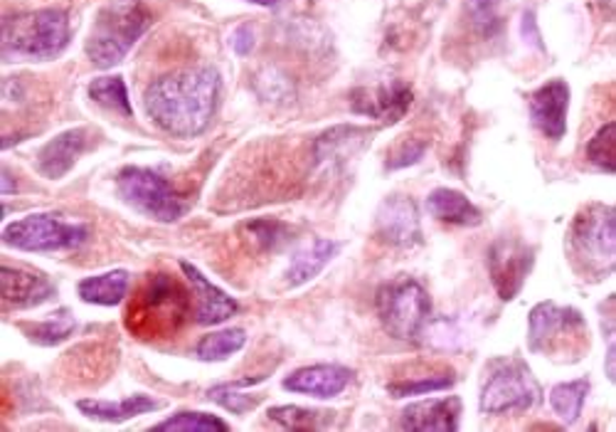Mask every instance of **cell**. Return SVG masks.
I'll list each match as a JSON object with an SVG mask.
<instances>
[{
	"label": "cell",
	"instance_id": "1",
	"mask_svg": "<svg viewBox=\"0 0 616 432\" xmlns=\"http://www.w3.org/2000/svg\"><path fill=\"white\" fill-rule=\"evenodd\" d=\"M217 101H220V75L213 67H193L151 82L143 107L165 133L193 139L210 127Z\"/></svg>",
	"mask_w": 616,
	"mask_h": 432
},
{
	"label": "cell",
	"instance_id": "2",
	"mask_svg": "<svg viewBox=\"0 0 616 432\" xmlns=\"http://www.w3.org/2000/svg\"><path fill=\"white\" fill-rule=\"evenodd\" d=\"M69 45V18L60 8L30 10L3 20L0 57L6 62L55 60Z\"/></svg>",
	"mask_w": 616,
	"mask_h": 432
},
{
	"label": "cell",
	"instance_id": "3",
	"mask_svg": "<svg viewBox=\"0 0 616 432\" xmlns=\"http://www.w3.org/2000/svg\"><path fill=\"white\" fill-rule=\"evenodd\" d=\"M193 296L171 274H151L129 306L127 326L139 338H169L181 332Z\"/></svg>",
	"mask_w": 616,
	"mask_h": 432
},
{
	"label": "cell",
	"instance_id": "4",
	"mask_svg": "<svg viewBox=\"0 0 616 432\" xmlns=\"http://www.w3.org/2000/svg\"><path fill=\"white\" fill-rule=\"evenodd\" d=\"M149 25L151 15L141 0H109L99 10L87 37V57L91 65L99 69L117 67Z\"/></svg>",
	"mask_w": 616,
	"mask_h": 432
},
{
	"label": "cell",
	"instance_id": "5",
	"mask_svg": "<svg viewBox=\"0 0 616 432\" xmlns=\"http://www.w3.org/2000/svg\"><path fill=\"white\" fill-rule=\"evenodd\" d=\"M570 245L580 270L602 280L616 264V213L612 205L592 203L577 213L570 228Z\"/></svg>",
	"mask_w": 616,
	"mask_h": 432
},
{
	"label": "cell",
	"instance_id": "6",
	"mask_svg": "<svg viewBox=\"0 0 616 432\" xmlns=\"http://www.w3.org/2000/svg\"><path fill=\"white\" fill-rule=\"evenodd\" d=\"M528 346L532 354L548 358L570 356L574 361L587 346V322L577 309L542 302L530 312Z\"/></svg>",
	"mask_w": 616,
	"mask_h": 432
},
{
	"label": "cell",
	"instance_id": "7",
	"mask_svg": "<svg viewBox=\"0 0 616 432\" xmlns=\"http://www.w3.org/2000/svg\"><path fill=\"white\" fill-rule=\"evenodd\" d=\"M542 390L532 370L520 358H496L488 366L482 388V410L486 415L523 413L540 406Z\"/></svg>",
	"mask_w": 616,
	"mask_h": 432
},
{
	"label": "cell",
	"instance_id": "8",
	"mask_svg": "<svg viewBox=\"0 0 616 432\" xmlns=\"http://www.w3.org/2000/svg\"><path fill=\"white\" fill-rule=\"evenodd\" d=\"M375 304H378V314L385 332L392 338H400V342L410 344L422 336L432 314L430 294L424 292L420 282L410 280V277L382 284L378 290V296H375Z\"/></svg>",
	"mask_w": 616,
	"mask_h": 432
},
{
	"label": "cell",
	"instance_id": "9",
	"mask_svg": "<svg viewBox=\"0 0 616 432\" xmlns=\"http://www.w3.org/2000/svg\"><path fill=\"white\" fill-rule=\"evenodd\" d=\"M0 238L8 247L23 252H57L77 250L87 242L89 228L85 223H67L57 215L33 213L25 218L8 223Z\"/></svg>",
	"mask_w": 616,
	"mask_h": 432
},
{
	"label": "cell",
	"instance_id": "10",
	"mask_svg": "<svg viewBox=\"0 0 616 432\" xmlns=\"http://www.w3.org/2000/svg\"><path fill=\"white\" fill-rule=\"evenodd\" d=\"M119 195L133 210L159 223H175L185 213V203L169 179L141 166H127L117 179Z\"/></svg>",
	"mask_w": 616,
	"mask_h": 432
},
{
	"label": "cell",
	"instance_id": "11",
	"mask_svg": "<svg viewBox=\"0 0 616 432\" xmlns=\"http://www.w3.org/2000/svg\"><path fill=\"white\" fill-rule=\"evenodd\" d=\"M486 264L494 290L498 292L500 300L510 302L523 290L528 274L532 272L536 250L518 238H500L488 247Z\"/></svg>",
	"mask_w": 616,
	"mask_h": 432
},
{
	"label": "cell",
	"instance_id": "12",
	"mask_svg": "<svg viewBox=\"0 0 616 432\" xmlns=\"http://www.w3.org/2000/svg\"><path fill=\"white\" fill-rule=\"evenodd\" d=\"M378 238L392 247H412L422 242V223L420 208L407 195H390L378 208L375 218Z\"/></svg>",
	"mask_w": 616,
	"mask_h": 432
},
{
	"label": "cell",
	"instance_id": "13",
	"mask_svg": "<svg viewBox=\"0 0 616 432\" xmlns=\"http://www.w3.org/2000/svg\"><path fill=\"white\" fill-rule=\"evenodd\" d=\"M412 99L414 95L407 82L390 79V82H382L378 87H363L355 91L350 107L355 115L392 123V121H400L407 115Z\"/></svg>",
	"mask_w": 616,
	"mask_h": 432
},
{
	"label": "cell",
	"instance_id": "14",
	"mask_svg": "<svg viewBox=\"0 0 616 432\" xmlns=\"http://www.w3.org/2000/svg\"><path fill=\"white\" fill-rule=\"evenodd\" d=\"M570 87L565 79H550L530 97V119L536 129L552 141H560L568 131Z\"/></svg>",
	"mask_w": 616,
	"mask_h": 432
},
{
	"label": "cell",
	"instance_id": "15",
	"mask_svg": "<svg viewBox=\"0 0 616 432\" xmlns=\"http://www.w3.org/2000/svg\"><path fill=\"white\" fill-rule=\"evenodd\" d=\"M181 270L185 280L193 287V302H195V322L203 326L223 324L227 318H233L239 312V304L223 292L220 287H215L207 277L193 267L191 262H181Z\"/></svg>",
	"mask_w": 616,
	"mask_h": 432
},
{
	"label": "cell",
	"instance_id": "16",
	"mask_svg": "<svg viewBox=\"0 0 616 432\" xmlns=\"http://www.w3.org/2000/svg\"><path fill=\"white\" fill-rule=\"evenodd\" d=\"M350 380H353L350 368L321 364V366H306L294 370V374L284 378V388L291 390V393H301V396L336 398L350 386Z\"/></svg>",
	"mask_w": 616,
	"mask_h": 432
},
{
	"label": "cell",
	"instance_id": "17",
	"mask_svg": "<svg viewBox=\"0 0 616 432\" xmlns=\"http://www.w3.org/2000/svg\"><path fill=\"white\" fill-rule=\"evenodd\" d=\"M87 149V131L69 129L50 139L37 153V171L50 181L65 179Z\"/></svg>",
	"mask_w": 616,
	"mask_h": 432
},
{
	"label": "cell",
	"instance_id": "18",
	"mask_svg": "<svg viewBox=\"0 0 616 432\" xmlns=\"http://www.w3.org/2000/svg\"><path fill=\"white\" fill-rule=\"evenodd\" d=\"M462 415V400L449 396L440 400H422L402 410L400 428L402 430H422V432H454Z\"/></svg>",
	"mask_w": 616,
	"mask_h": 432
},
{
	"label": "cell",
	"instance_id": "19",
	"mask_svg": "<svg viewBox=\"0 0 616 432\" xmlns=\"http://www.w3.org/2000/svg\"><path fill=\"white\" fill-rule=\"evenodd\" d=\"M0 292H3V302L15 309H30L47 302L55 294V287L45 274L15 270V267L3 264L0 270Z\"/></svg>",
	"mask_w": 616,
	"mask_h": 432
},
{
	"label": "cell",
	"instance_id": "20",
	"mask_svg": "<svg viewBox=\"0 0 616 432\" xmlns=\"http://www.w3.org/2000/svg\"><path fill=\"white\" fill-rule=\"evenodd\" d=\"M77 408L91 420H107V423H123L136 415L153 413L163 408L161 400L151 396H131L127 400H77Z\"/></svg>",
	"mask_w": 616,
	"mask_h": 432
},
{
	"label": "cell",
	"instance_id": "21",
	"mask_svg": "<svg viewBox=\"0 0 616 432\" xmlns=\"http://www.w3.org/2000/svg\"><path fill=\"white\" fill-rule=\"evenodd\" d=\"M426 210H430L436 220L449 225H464V228H472V225L482 223V210H478L464 193L452 188L432 191L430 198H426Z\"/></svg>",
	"mask_w": 616,
	"mask_h": 432
},
{
	"label": "cell",
	"instance_id": "22",
	"mask_svg": "<svg viewBox=\"0 0 616 432\" xmlns=\"http://www.w3.org/2000/svg\"><path fill=\"white\" fill-rule=\"evenodd\" d=\"M341 250L338 242L333 240H311L306 247H301V250L291 257V264L287 270V282L291 287H301L311 282L313 277L323 272V267H326L336 252Z\"/></svg>",
	"mask_w": 616,
	"mask_h": 432
},
{
	"label": "cell",
	"instance_id": "23",
	"mask_svg": "<svg viewBox=\"0 0 616 432\" xmlns=\"http://www.w3.org/2000/svg\"><path fill=\"white\" fill-rule=\"evenodd\" d=\"M129 282H131V274L127 270H114L82 280L77 292L87 304L117 306L123 302V296H127Z\"/></svg>",
	"mask_w": 616,
	"mask_h": 432
},
{
	"label": "cell",
	"instance_id": "24",
	"mask_svg": "<svg viewBox=\"0 0 616 432\" xmlns=\"http://www.w3.org/2000/svg\"><path fill=\"white\" fill-rule=\"evenodd\" d=\"M75 328H77V318L72 316L69 309L50 314L47 318H43V322L20 324V332L37 346H57L62 342H67V338L75 334Z\"/></svg>",
	"mask_w": 616,
	"mask_h": 432
},
{
	"label": "cell",
	"instance_id": "25",
	"mask_svg": "<svg viewBox=\"0 0 616 432\" xmlns=\"http://www.w3.org/2000/svg\"><path fill=\"white\" fill-rule=\"evenodd\" d=\"M590 396V380L580 378L572 380V384H560L552 388L550 393V406L555 410L562 423H574L582 415L584 400Z\"/></svg>",
	"mask_w": 616,
	"mask_h": 432
},
{
	"label": "cell",
	"instance_id": "26",
	"mask_svg": "<svg viewBox=\"0 0 616 432\" xmlns=\"http://www.w3.org/2000/svg\"><path fill=\"white\" fill-rule=\"evenodd\" d=\"M247 344L245 328H223V332L207 334L201 338L195 354L201 361H225L237 352H242V346Z\"/></svg>",
	"mask_w": 616,
	"mask_h": 432
},
{
	"label": "cell",
	"instance_id": "27",
	"mask_svg": "<svg viewBox=\"0 0 616 432\" xmlns=\"http://www.w3.org/2000/svg\"><path fill=\"white\" fill-rule=\"evenodd\" d=\"M267 415L287 430H323L333 423V418H336L333 410H311V408H296V406L271 408Z\"/></svg>",
	"mask_w": 616,
	"mask_h": 432
},
{
	"label": "cell",
	"instance_id": "28",
	"mask_svg": "<svg viewBox=\"0 0 616 432\" xmlns=\"http://www.w3.org/2000/svg\"><path fill=\"white\" fill-rule=\"evenodd\" d=\"M368 137V131L355 129V127H336L323 133L316 141V159L323 161H336L346 159L348 153L358 147V139Z\"/></svg>",
	"mask_w": 616,
	"mask_h": 432
},
{
	"label": "cell",
	"instance_id": "29",
	"mask_svg": "<svg viewBox=\"0 0 616 432\" xmlns=\"http://www.w3.org/2000/svg\"><path fill=\"white\" fill-rule=\"evenodd\" d=\"M89 97L97 101V105L119 111L123 117H133L131 101H129V89L123 85L121 77H99L89 85Z\"/></svg>",
	"mask_w": 616,
	"mask_h": 432
},
{
	"label": "cell",
	"instance_id": "30",
	"mask_svg": "<svg viewBox=\"0 0 616 432\" xmlns=\"http://www.w3.org/2000/svg\"><path fill=\"white\" fill-rule=\"evenodd\" d=\"M153 430H159V432H225V430H229V425L217 415L183 410V413H175L173 418L163 420V423H159Z\"/></svg>",
	"mask_w": 616,
	"mask_h": 432
},
{
	"label": "cell",
	"instance_id": "31",
	"mask_svg": "<svg viewBox=\"0 0 616 432\" xmlns=\"http://www.w3.org/2000/svg\"><path fill=\"white\" fill-rule=\"evenodd\" d=\"M255 87L259 91V97H264L267 101H271V105H284V101H291L296 95L294 82L277 67H264L259 72L255 77Z\"/></svg>",
	"mask_w": 616,
	"mask_h": 432
},
{
	"label": "cell",
	"instance_id": "32",
	"mask_svg": "<svg viewBox=\"0 0 616 432\" xmlns=\"http://www.w3.org/2000/svg\"><path fill=\"white\" fill-rule=\"evenodd\" d=\"M498 8H500V0H468L466 13L468 20H472V28L476 35L490 40L500 33Z\"/></svg>",
	"mask_w": 616,
	"mask_h": 432
},
{
	"label": "cell",
	"instance_id": "33",
	"mask_svg": "<svg viewBox=\"0 0 616 432\" xmlns=\"http://www.w3.org/2000/svg\"><path fill=\"white\" fill-rule=\"evenodd\" d=\"M245 230L249 238L262 247V250H281L287 242H291V228L281 220H271V218L252 220L245 225Z\"/></svg>",
	"mask_w": 616,
	"mask_h": 432
},
{
	"label": "cell",
	"instance_id": "34",
	"mask_svg": "<svg viewBox=\"0 0 616 432\" xmlns=\"http://www.w3.org/2000/svg\"><path fill=\"white\" fill-rule=\"evenodd\" d=\"M614 141H616V123L609 121L594 133V139L587 143V159L594 166L614 173L616 159H614Z\"/></svg>",
	"mask_w": 616,
	"mask_h": 432
},
{
	"label": "cell",
	"instance_id": "35",
	"mask_svg": "<svg viewBox=\"0 0 616 432\" xmlns=\"http://www.w3.org/2000/svg\"><path fill=\"white\" fill-rule=\"evenodd\" d=\"M239 384H227V386H217L207 390V398L213 400V403L223 406L227 410H233L237 415H245L249 410L257 408L262 403V396H249V393H239Z\"/></svg>",
	"mask_w": 616,
	"mask_h": 432
},
{
	"label": "cell",
	"instance_id": "36",
	"mask_svg": "<svg viewBox=\"0 0 616 432\" xmlns=\"http://www.w3.org/2000/svg\"><path fill=\"white\" fill-rule=\"evenodd\" d=\"M454 386V376H426V378H414V380H397L390 384L388 390L392 398H410V396H426L434 393V390H446Z\"/></svg>",
	"mask_w": 616,
	"mask_h": 432
},
{
	"label": "cell",
	"instance_id": "37",
	"mask_svg": "<svg viewBox=\"0 0 616 432\" xmlns=\"http://www.w3.org/2000/svg\"><path fill=\"white\" fill-rule=\"evenodd\" d=\"M426 151V143L424 141H407L402 143L400 149L395 151V156L388 161V169H407L412 166V163L420 161Z\"/></svg>",
	"mask_w": 616,
	"mask_h": 432
},
{
	"label": "cell",
	"instance_id": "38",
	"mask_svg": "<svg viewBox=\"0 0 616 432\" xmlns=\"http://www.w3.org/2000/svg\"><path fill=\"white\" fill-rule=\"evenodd\" d=\"M255 30L249 28V25H239L235 30V35H233V47H235V53L237 55H249L255 50Z\"/></svg>",
	"mask_w": 616,
	"mask_h": 432
},
{
	"label": "cell",
	"instance_id": "39",
	"mask_svg": "<svg viewBox=\"0 0 616 432\" xmlns=\"http://www.w3.org/2000/svg\"><path fill=\"white\" fill-rule=\"evenodd\" d=\"M523 35H526V40L530 45H536V47H540L542 50V40H540V33H538V28H536V15L530 13H526V18H523Z\"/></svg>",
	"mask_w": 616,
	"mask_h": 432
},
{
	"label": "cell",
	"instance_id": "40",
	"mask_svg": "<svg viewBox=\"0 0 616 432\" xmlns=\"http://www.w3.org/2000/svg\"><path fill=\"white\" fill-rule=\"evenodd\" d=\"M3 185H0V193L3 195H10V193H15L18 191V185H15V181H13V176H10V171L8 169H3Z\"/></svg>",
	"mask_w": 616,
	"mask_h": 432
},
{
	"label": "cell",
	"instance_id": "41",
	"mask_svg": "<svg viewBox=\"0 0 616 432\" xmlns=\"http://www.w3.org/2000/svg\"><path fill=\"white\" fill-rule=\"evenodd\" d=\"M252 3H257V6H279L281 0H252Z\"/></svg>",
	"mask_w": 616,
	"mask_h": 432
},
{
	"label": "cell",
	"instance_id": "42",
	"mask_svg": "<svg viewBox=\"0 0 616 432\" xmlns=\"http://www.w3.org/2000/svg\"><path fill=\"white\" fill-rule=\"evenodd\" d=\"M602 3H604V6H609V8H612V6H614V0H602Z\"/></svg>",
	"mask_w": 616,
	"mask_h": 432
}]
</instances>
